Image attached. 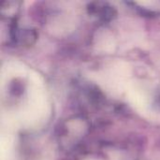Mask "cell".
<instances>
[{"mask_svg": "<svg viewBox=\"0 0 160 160\" xmlns=\"http://www.w3.org/2000/svg\"><path fill=\"white\" fill-rule=\"evenodd\" d=\"M135 10L144 16H159L160 0L158 1H132L127 2Z\"/></svg>", "mask_w": 160, "mask_h": 160, "instance_id": "cell-3", "label": "cell"}, {"mask_svg": "<svg viewBox=\"0 0 160 160\" xmlns=\"http://www.w3.org/2000/svg\"><path fill=\"white\" fill-rule=\"evenodd\" d=\"M8 35L10 41L15 46H29L32 45L37 38L38 33L33 28H22L17 21L9 22Z\"/></svg>", "mask_w": 160, "mask_h": 160, "instance_id": "cell-1", "label": "cell"}, {"mask_svg": "<svg viewBox=\"0 0 160 160\" xmlns=\"http://www.w3.org/2000/svg\"><path fill=\"white\" fill-rule=\"evenodd\" d=\"M21 2L18 1H5L1 3L0 14L3 18H6L10 22L17 21V16L20 11Z\"/></svg>", "mask_w": 160, "mask_h": 160, "instance_id": "cell-4", "label": "cell"}, {"mask_svg": "<svg viewBox=\"0 0 160 160\" xmlns=\"http://www.w3.org/2000/svg\"><path fill=\"white\" fill-rule=\"evenodd\" d=\"M89 15L101 22H108L112 21L117 16V11L113 6L107 2L95 1L87 6Z\"/></svg>", "mask_w": 160, "mask_h": 160, "instance_id": "cell-2", "label": "cell"}]
</instances>
